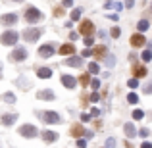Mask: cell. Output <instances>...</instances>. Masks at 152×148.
<instances>
[{"instance_id": "40", "label": "cell", "mask_w": 152, "mask_h": 148, "mask_svg": "<svg viewBox=\"0 0 152 148\" xmlns=\"http://www.w3.org/2000/svg\"><path fill=\"white\" fill-rule=\"evenodd\" d=\"M93 56V48H85L81 52V58H91Z\"/></svg>"}, {"instance_id": "48", "label": "cell", "mask_w": 152, "mask_h": 148, "mask_svg": "<svg viewBox=\"0 0 152 148\" xmlns=\"http://www.w3.org/2000/svg\"><path fill=\"white\" fill-rule=\"evenodd\" d=\"M141 148H152V142H150V141H142Z\"/></svg>"}, {"instance_id": "51", "label": "cell", "mask_w": 152, "mask_h": 148, "mask_svg": "<svg viewBox=\"0 0 152 148\" xmlns=\"http://www.w3.org/2000/svg\"><path fill=\"white\" fill-rule=\"evenodd\" d=\"M125 146H127V148H133V146H131V142H129V141H127V142H125Z\"/></svg>"}, {"instance_id": "24", "label": "cell", "mask_w": 152, "mask_h": 148, "mask_svg": "<svg viewBox=\"0 0 152 148\" xmlns=\"http://www.w3.org/2000/svg\"><path fill=\"white\" fill-rule=\"evenodd\" d=\"M77 83H81V87H89V83H91V73H89V71L81 73V77L77 79Z\"/></svg>"}, {"instance_id": "45", "label": "cell", "mask_w": 152, "mask_h": 148, "mask_svg": "<svg viewBox=\"0 0 152 148\" xmlns=\"http://www.w3.org/2000/svg\"><path fill=\"white\" fill-rule=\"evenodd\" d=\"M96 115H100V110H98V108H93V110H91V117H96Z\"/></svg>"}, {"instance_id": "42", "label": "cell", "mask_w": 152, "mask_h": 148, "mask_svg": "<svg viewBox=\"0 0 152 148\" xmlns=\"http://www.w3.org/2000/svg\"><path fill=\"white\" fill-rule=\"evenodd\" d=\"M69 39H71L69 42H75L79 39V33H77V31H71V33H69Z\"/></svg>"}, {"instance_id": "30", "label": "cell", "mask_w": 152, "mask_h": 148, "mask_svg": "<svg viewBox=\"0 0 152 148\" xmlns=\"http://www.w3.org/2000/svg\"><path fill=\"white\" fill-rule=\"evenodd\" d=\"M131 117H133V121H141V119L145 117V112H142V110H133Z\"/></svg>"}, {"instance_id": "16", "label": "cell", "mask_w": 152, "mask_h": 148, "mask_svg": "<svg viewBox=\"0 0 152 148\" xmlns=\"http://www.w3.org/2000/svg\"><path fill=\"white\" fill-rule=\"evenodd\" d=\"M83 60L85 58H81V56H77V54L69 56V58H66V66L67 67H83V63H85Z\"/></svg>"}, {"instance_id": "9", "label": "cell", "mask_w": 152, "mask_h": 148, "mask_svg": "<svg viewBox=\"0 0 152 148\" xmlns=\"http://www.w3.org/2000/svg\"><path fill=\"white\" fill-rule=\"evenodd\" d=\"M129 44L133 46V48H141V46H146V37H145V33H133L131 35V39H129Z\"/></svg>"}, {"instance_id": "26", "label": "cell", "mask_w": 152, "mask_h": 148, "mask_svg": "<svg viewBox=\"0 0 152 148\" xmlns=\"http://www.w3.org/2000/svg\"><path fill=\"white\" fill-rule=\"evenodd\" d=\"M104 66L112 69V67L115 66V56L114 54H106V58H104Z\"/></svg>"}, {"instance_id": "20", "label": "cell", "mask_w": 152, "mask_h": 148, "mask_svg": "<svg viewBox=\"0 0 152 148\" xmlns=\"http://www.w3.org/2000/svg\"><path fill=\"white\" fill-rule=\"evenodd\" d=\"M146 66H133V77L135 79H142V77H146Z\"/></svg>"}, {"instance_id": "10", "label": "cell", "mask_w": 152, "mask_h": 148, "mask_svg": "<svg viewBox=\"0 0 152 148\" xmlns=\"http://www.w3.org/2000/svg\"><path fill=\"white\" fill-rule=\"evenodd\" d=\"M58 54L60 56H67V58H69V56H75V54H77V50H75V42H64V44L58 48Z\"/></svg>"}, {"instance_id": "28", "label": "cell", "mask_w": 152, "mask_h": 148, "mask_svg": "<svg viewBox=\"0 0 152 148\" xmlns=\"http://www.w3.org/2000/svg\"><path fill=\"white\" fill-rule=\"evenodd\" d=\"M141 60H142V62H145V63L152 62V50H150V48H146V50H145V52H142V54H141Z\"/></svg>"}, {"instance_id": "54", "label": "cell", "mask_w": 152, "mask_h": 148, "mask_svg": "<svg viewBox=\"0 0 152 148\" xmlns=\"http://www.w3.org/2000/svg\"><path fill=\"white\" fill-rule=\"evenodd\" d=\"M150 8H152V2H150Z\"/></svg>"}, {"instance_id": "43", "label": "cell", "mask_w": 152, "mask_h": 148, "mask_svg": "<svg viewBox=\"0 0 152 148\" xmlns=\"http://www.w3.org/2000/svg\"><path fill=\"white\" fill-rule=\"evenodd\" d=\"M62 6L64 8H71L73 6V0H62Z\"/></svg>"}, {"instance_id": "49", "label": "cell", "mask_w": 152, "mask_h": 148, "mask_svg": "<svg viewBox=\"0 0 152 148\" xmlns=\"http://www.w3.org/2000/svg\"><path fill=\"white\" fill-rule=\"evenodd\" d=\"M104 6H106V10H108V8L114 6V2H112V0H104Z\"/></svg>"}, {"instance_id": "19", "label": "cell", "mask_w": 152, "mask_h": 148, "mask_svg": "<svg viewBox=\"0 0 152 148\" xmlns=\"http://www.w3.org/2000/svg\"><path fill=\"white\" fill-rule=\"evenodd\" d=\"M106 54H108V48H106L104 44H96V46L93 48V56H94L96 60H104V58H106Z\"/></svg>"}, {"instance_id": "14", "label": "cell", "mask_w": 152, "mask_h": 148, "mask_svg": "<svg viewBox=\"0 0 152 148\" xmlns=\"http://www.w3.org/2000/svg\"><path fill=\"white\" fill-rule=\"evenodd\" d=\"M85 133H87V129L81 125V123H75V125H71V129H69V135L75 137V139H85Z\"/></svg>"}, {"instance_id": "15", "label": "cell", "mask_w": 152, "mask_h": 148, "mask_svg": "<svg viewBox=\"0 0 152 148\" xmlns=\"http://www.w3.org/2000/svg\"><path fill=\"white\" fill-rule=\"evenodd\" d=\"M18 14H14V12H12V14H4L2 17H0V23H2V25H6V27H12V25H15V23H18Z\"/></svg>"}, {"instance_id": "33", "label": "cell", "mask_w": 152, "mask_h": 148, "mask_svg": "<svg viewBox=\"0 0 152 148\" xmlns=\"http://www.w3.org/2000/svg\"><path fill=\"white\" fill-rule=\"evenodd\" d=\"M83 44L87 48H94V37H83Z\"/></svg>"}, {"instance_id": "35", "label": "cell", "mask_w": 152, "mask_h": 148, "mask_svg": "<svg viewBox=\"0 0 152 148\" xmlns=\"http://www.w3.org/2000/svg\"><path fill=\"white\" fill-rule=\"evenodd\" d=\"M87 100H89V102H93V104H96L98 100H100V94H98L96 90H93V93H91V96L87 98Z\"/></svg>"}, {"instance_id": "36", "label": "cell", "mask_w": 152, "mask_h": 148, "mask_svg": "<svg viewBox=\"0 0 152 148\" xmlns=\"http://www.w3.org/2000/svg\"><path fill=\"white\" fill-rule=\"evenodd\" d=\"M127 87H129V89H137V87H139V79L131 77L129 81H127Z\"/></svg>"}, {"instance_id": "8", "label": "cell", "mask_w": 152, "mask_h": 148, "mask_svg": "<svg viewBox=\"0 0 152 148\" xmlns=\"http://www.w3.org/2000/svg\"><path fill=\"white\" fill-rule=\"evenodd\" d=\"M27 56H29L27 48H23V46H15V48L12 50V54H10V60H14V62H25Z\"/></svg>"}, {"instance_id": "23", "label": "cell", "mask_w": 152, "mask_h": 148, "mask_svg": "<svg viewBox=\"0 0 152 148\" xmlns=\"http://www.w3.org/2000/svg\"><path fill=\"white\" fill-rule=\"evenodd\" d=\"M87 69H89L91 75H98V73H100V66H98V62H89Z\"/></svg>"}, {"instance_id": "13", "label": "cell", "mask_w": 152, "mask_h": 148, "mask_svg": "<svg viewBox=\"0 0 152 148\" xmlns=\"http://www.w3.org/2000/svg\"><path fill=\"white\" fill-rule=\"evenodd\" d=\"M37 100L52 102V100H56V94H54V90H50V89H42V90H39V93H37Z\"/></svg>"}, {"instance_id": "41", "label": "cell", "mask_w": 152, "mask_h": 148, "mask_svg": "<svg viewBox=\"0 0 152 148\" xmlns=\"http://www.w3.org/2000/svg\"><path fill=\"white\" fill-rule=\"evenodd\" d=\"M54 15H56V17L64 15V8H62V6H56V8H54Z\"/></svg>"}, {"instance_id": "7", "label": "cell", "mask_w": 152, "mask_h": 148, "mask_svg": "<svg viewBox=\"0 0 152 148\" xmlns=\"http://www.w3.org/2000/svg\"><path fill=\"white\" fill-rule=\"evenodd\" d=\"M37 54L41 56V58H52V56L56 54V46L52 44V42H46V44H41L39 46V50H37Z\"/></svg>"}, {"instance_id": "27", "label": "cell", "mask_w": 152, "mask_h": 148, "mask_svg": "<svg viewBox=\"0 0 152 148\" xmlns=\"http://www.w3.org/2000/svg\"><path fill=\"white\" fill-rule=\"evenodd\" d=\"M0 98H2V102H6V104H14L15 102V94L14 93H4Z\"/></svg>"}, {"instance_id": "37", "label": "cell", "mask_w": 152, "mask_h": 148, "mask_svg": "<svg viewBox=\"0 0 152 148\" xmlns=\"http://www.w3.org/2000/svg\"><path fill=\"white\" fill-rule=\"evenodd\" d=\"M148 135H150V129H146V127L139 129V137H142V139H148Z\"/></svg>"}, {"instance_id": "29", "label": "cell", "mask_w": 152, "mask_h": 148, "mask_svg": "<svg viewBox=\"0 0 152 148\" xmlns=\"http://www.w3.org/2000/svg\"><path fill=\"white\" fill-rule=\"evenodd\" d=\"M110 37L112 39H119V37H121V27H118V25L112 27V29H110Z\"/></svg>"}, {"instance_id": "34", "label": "cell", "mask_w": 152, "mask_h": 148, "mask_svg": "<svg viewBox=\"0 0 152 148\" xmlns=\"http://www.w3.org/2000/svg\"><path fill=\"white\" fill-rule=\"evenodd\" d=\"M89 87H91L93 90H98V89H100V79L93 77V79H91V83H89Z\"/></svg>"}, {"instance_id": "31", "label": "cell", "mask_w": 152, "mask_h": 148, "mask_svg": "<svg viewBox=\"0 0 152 148\" xmlns=\"http://www.w3.org/2000/svg\"><path fill=\"white\" fill-rule=\"evenodd\" d=\"M139 100H141V98H139V94H137V93H129V94H127V102L133 104V106L139 102Z\"/></svg>"}, {"instance_id": "47", "label": "cell", "mask_w": 152, "mask_h": 148, "mask_svg": "<svg viewBox=\"0 0 152 148\" xmlns=\"http://www.w3.org/2000/svg\"><path fill=\"white\" fill-rule=\"evenodd\" d=\"M114 8H115V10H118V12H121V10H123V8H125V6H123L121 2H114Z\"/></svg>"}, {"instance_id": "4", "label": "cell", "mask_w": 152, "mask_h": 148, "mask_svg": "<svg viewBox=\"0 0 152 148\" xmlns=\"http://www.w3.org/2000/svg\"><path fill=\"white\" fill-rule=\"evenodd\" d=\"M18 133H19V137H23V139H35V137L41 135L39 129L33 125V123H23V125H19Z\"/></svg>"}, {"instance_id": "25", "label": "cell", "mask_w": 152, "mask_h": 148, "mask_svg": "<svg viewBox=\"0 0 152 148\" xmlns=\"http://www.w3.org/2000/svg\"><path fill=\"white\" fill-rule=\"evenodd\" d=\"M81 14H83V8H73L71 14H69L71 21H79V19H81Z\"/></svg>"}, {"instance_id": "18", "label": "cell", "mask_w": 152, "mask_h": 148, "mask_svg": "<svg viewBox=\"0 0 152 148\" xmlns=\"http://www.w3.org/2000/svg\"><path fill=\"white\" fill-rule=\"evenodd\" d=\"M18 117H19L18 114H4L2 117H0V123L6 125V127H10V125H14V123L18 121Z\"/></svg>"}, {"instance_id": "32", "label": "cell", "mask_w": 152, "mask_h": 148, "mask_svg": "<svg viewBox=\"0 0 152 148\" xmlns=\"http://www.w3.org/2000/svg\"><path fill=\"white\" fill-rule=\"evenodd\" d=\"M115 144H118L115 137H108V139H106V142H104V148H115Z\"/></svg>"}, {"instance_id": "46", "label": "cell", "mask_w": 152, "mask_h": 148, "mask_svg": "<svg viewBox=\"0 0 152 148\" xmlns=\"http://www.w3.org/2000/svg\"><path fill=\"white\" fill-rule=\"evenodd\" d=\"M123 6H125V8H133L135 6V0H125V2H123Z\"/></svg>"}, {"instance_id": "22", "label": "cell", "mask_w": 152, "mask_h": 148, "mask_svg": "<svg viewBox=\"0 0 152 148\" xmlns=\"http://www.w3.org/2000/svg\"><path fill=\"white\" fill-rule=\"evenodd\" d=\"M150 29V21L148 19H141V21L137 23V31L139 33H145V31H148Z\"/></svg>"}, {"instance_id": "38", "label": "cell", "mask_w": 152, "mask_h": 148, "mask_svg": "<svg viewBox=\"0 0 152 148\" xmlns=\"http://www.w3.org/2000/svg\"><path fill=\"white\" fill-rule=\"evenodd\" d=\"M75 146L77 148H87V139H77V141H75Z\"/></svg>"}, {"instance_id": "1", "label": "cell", "mask_w": 152, "mask_h": 148, "mask_svg": "<svg viewBox=\"0 0 152 148\" xmlns=\"http://www.w3.org/2000/svg\"><path fill=\"white\" fill-rule=\"evenodd\" d=\"M39 119H41L42 123H46V125H58V123H62V115L58 114V112H52V110H45V112H39Z\"/></svg>"}, {"instance_id": "12", "label": "cell", "mask_w": 152, "mask_h": 148, "mask_svg": "<svg viewBox=\"0 0 152 148\" xmlns=\"http://www.w3.org/2000/svg\"><path fill=\"white\" fill-rule=\"evenodd\" d=\"M123 135H125L127 139H135L139 135V129L135 127V121H127L123 123Z\"/></svg>"}, {"instance_id": "11", "label": "cell", "mask_w": 152, "mask_h": 148, "mask_svg": "<svg viewBox=\"0 0 152 148\" xmlns=\"http://www.w3.org/2000/svg\"><path fill=\"white\" fill-rule=\"evenodd\" d=\"M60 81H62V85L66 87V89H69V90H73L75 87H77V77H73V75H69V73H64L62 77H60Z\"/></svg>"}, {"instance_id": "2", "label": "cell", "mask_w": 152, "mask_h": 148, "mask_svg": "<svg viewBox=\"0 0 152 148\" xmlns=\"http://www.w3.org/2000/svg\"><path fill=\"white\" fill-rule=\"evenodd\" d=\"M23 17H25V21L29 23L31 27L35 25V23H39L42 19V12L39 10L37 6H27L25 8V15H23Z\"/></svg>"}, {"instance_id": "17", "label": "cell", "mask_w": 152, "mask_h": 148, "mask_svg": "<svg viewBox=\"0 0 152 148\" xmlns=\"http://www.w3.org/2000/svg\"><path fill=\"white\" fill-rule=\"evenodd\" d=\"M41 137H42V141H45L46 144H52V142H56V141H58V133H56V131H50V129L42 131V133H41Z\"/></svg>"}, {"instance_id": "50", "label": "cell", "mask_w": 152, "mask_h": 148, "mask_svg": "<svg viewBox=\"0 0 152 148\" xmlns=\"http://www.w3.org/2000/svg\"><path fill=\"white\" fill-rule=\"evenodd\" d=\"M93 137H94L93 131H87V133H85V139H87V141H89V139H93Z\"/></svg>"}, {"instance_id": "39", "label": "cell", "mask_w": 152, "mask_h": 148, "mask_svg": "<svg viewBox=\"0 0 152 148\" xmlns=\"http://www.w3.org/2000/svg\"><path fill=\"white\" fill-rule=\"evenodd\" d=\"M142 93H145V94H152V81L146 83V85L142 87Z\"/></svg>"}, {"instance_id": "21", "label": "cell", "mask_w": 152, "mask_h": 148, "mask_svg": "<svg viewBox=\"0 0 152 148\" xmlns=\"http://www.w3.org/2000/svg\"><path fill=\"white\" fill-rule=\"evenodd\" d=\"M37 77L39 79H50L52 77V69L50 67H39L37 69Z\"/></svg>"}, {"instance_id": "53", "label": "cell", "mask_w": 152, "mask_h": 148, "mask_svg": "<svg viewBox=\"0 0 152 148\" xmlns=\"http://www.w3.org/2000/svg\"><path fill=\"white\" fill-rule=\"evenodd\" d=\"M0 71H2V63H0Z\"/></svg>"}, {"instance_id": "6", "label": "cell", "mask_w": 152, "mask_h": 148, "mask_svg": "<svg viewBox=\"0 0 152 148\" xmlns=\"http://www.w3.org/2000/svg\"><path fill=\"white\" fill-rule=\"evenodd\" d=\"M96 31V27H94V21H91V19H83L81 23H79V35H83V37H93V33Z\"/></svg>"}, {"instance_id": "5", "label": "cell", "mask_w": 152, "mask_h": 148, "mask_svg": "<svg viewBox=\"0 0 152 148\" xmlns=\"http://www.w3.org/2000/svg\"><path fill=\"white\" fill-rule=\"evenodd\" d=\"M21 37L25 39L27 42H37L39 39L42 37V29L41 27H27V29H23Z\"/></svg>"}, {"instance_id": "3", "label": "cell", "mask_w": 152, "mask_h": 148, "mask_svg": "<svg viewBox=\"0 0 152 148\" xmlns=\"http://www.w3.org/2000/svg\"><path fill=\"white\" fill-rule=\"evenodd\" d=\"M18 41H19V33L14 31V29L4 31V33L0 35V44H2V46H15Z\"/></svg>"}, {"instance_id": "44", "label": "cell", "mask_w": 152, "mask_h": 148, "mask_svg": "<svg viewBox=\"0 0 152 148\" xmlns=\"http://www.w3.org/2000/svg\"><path fill=\"white\" fill-rule=\"evenodd\" d=\"M81 121H83V123L91 121V114H81Z\"/></svg>"}, {"instance_id": "52", "label": "cell", "mask_w": 152, "mask_h": 148, "mask_svg": "<svg viewBox=\"0 0 152 148\" xmlns=\"http://www.w3.org/2000/svg\"><path fill=\"white\" fill-rule=\"evenodd\" d=\"M12 2H23V0H12Z\"/></svg>"}]
</instances>
